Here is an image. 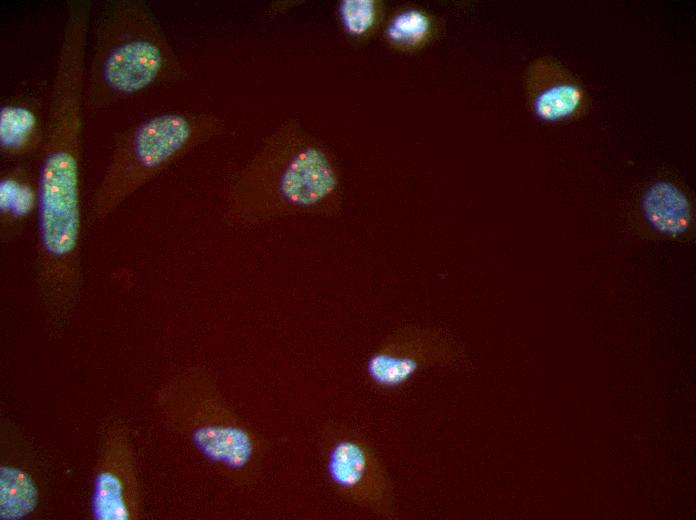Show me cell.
I'll use <instances>...</instances> for the list:
<instances>
[{
  "label": "cell",
  "mask_w": 696,
  "mask_h": 520,
  "mask_svg": "<svg viewBox=\"0 0 696 520\" xmlns=\"http://www.w3.org/2000/svg\"><path fill=\"white\" fill-rule=\"evenodd\" d=\"M37 178L24 165L5 171L0 180V221L4 235L22 227L37 212Z\"/></svg>",
  "instance_id": "cell-10"
},
{
  "label": "cell",
  "mask_w": 696,
  "mask_h": 520,
  "mask_svg": "<svg viewBox=\"0 0 696 520\" xmlns=\"http://www.w3.org/2000/svg\"><path fill=\"white\" fill-rule=\"evenodd\" d=\"M337 191L338 176L329 155L291 118L263 140L234 177L228 210L236 223L257 226L324 211Z\"/></svg>",
  "instance_id": "cell-1"
},
{
  "label": "cell",
  "mask_w": 696,
  "mask_h": 520,
  "mask_svg": "<svg viewBox=\"0 0 696 520\" xmlns=\"http://www.w3.org/2000/svg\"><path fill=\"white\" fill-rule=\"evenodd\" d=\"M92 513L97 520H127L129 518L123 500L122 483L111 472H102L96 478Z\"/></svg>",
  "instance_id": "cell-12"
},
{
  "label": "cell",
  "mask_w": 696,
  "mask_h": 520,
  "mask_svg": "<svg viewBox=\"0 0 696 520\" xmlns=\"http://www.w3.org/2000/svg\"><path fill=\"white\" fill-rule=\"evenodd\" d=\"M452 360V344L426 330H406L392 336L367 362L370 380L383 388L406 383L421 367Z\"/></svg>",
  "instance_id": "cell-6"
},
{
  "label": "cell",
  "mask_w": 696,
  "mask_h": 520,
  "mask_svg": "<svg viewBox=\"0 0 696 520\" xmlns=\"http://www.w3.org/2000/svg\"><path fill=\"white\" fill-rule=\"evenodd\" d=\"M641 212L650 228L671 238L685 235L694 220L689 196L678 184L667 179L654 181L645 189Z\"/></svg>",
  "instance_id": "cell-9"
},
{
  "label": "cell",
  "mask_w": 696,
  "mask_h": 520,
  "mask_svg": "<svg viewBox=\"0 0 696 520\" xmlns=\"http://www.w3.org/2000/svg\"><path fill=\"white\" fill-rule=\"evenodd\" d=\"M321 446L327 477L341 498L378 517L395 516L393 483L367 441L334 428L324 434Z\"/></svg>",
  "instance_id": "cell-5"
},
{
  "label": "cell",
  "mask_w": 696,
  "mask_h": 520,
  "mask_svg": "<svg viewBox=\"0 0 696 520\" xmlns=\"http://www.w3.org/2000/svg\"><path fill=\"white\" fill-rule=\"evenodd\" d=\"M530 107L545 122H562L582 116L588 105L585 89L559 60L536 59L527 74Z\"/></svg>",
  "instance_id": "cell-7"
},
{
  "label": "cell",
  "mask_w": 696,
  "mask_h": 520,
  "mask_svg": "<svg viewBox=\"0 0 696 520\" xmlns=\"http://www.w3.org/2000/svg\"><path fill=\"white\" fill-rule=\"evenodd\" d=\"M202 377L185 379L180 404L186 428L197 450L222 465L244 486L256 482L264 467L268 445L250 425L205 390Z\"/></svg>",
  "instance_id": "cell-4"
},
{
  "label": "cell",
  "mask_w": 696,
  "mask_h": 520,
  "mask_svg": "<svg viewBox=\"0 0 696 520\" xmlns=\"http://www.w3.org/2000/svg\"><path fill=\"white\" fill-rule=\"evenodd\" d=\"M227 131L213 113L168 112L120 133L91 200L90 221L100 223L170 165Z\"/></svg>",
  "instance_id": "cell-3"
},
{
  "label": "cell",
  "mask_w": 696,
  "mask_h": 520,
  "mask_svg": "<svg viewBox=\"0 0 696 520\" xmlns=\"http://www.w3.org/2000/svg\"><path fill=\"white\" fill-rule=\"evenodd\" d=\"M88 60L85 100L90 109L187 78L162 26L141 0H113L103 7Z\"/></svg>",
  "instance_id": "cell-2"
},
{
  "label": "cell",
  "mask_w": 696,
  "mask_h": 520,
  "mask_svg": "<svg viewBox=\"0 0 696 520\" xmlns=\"http://www.w3.org/2000/svg\"><path fill=\"white\" fill-rule=\"evenodd\" d=\"M339 14L345 31L354 37L366 35L375 25L377 6L373 0H343Z\"/></svg>",
  "instance_id": "cell-13"
},
{
  "label": "cell",
  "mask_w": 696,
  "mask_h": 520,
  "mask_svg": "<svg viewBox=\"0 0 696 520\" xmlns=\"http://www.w3.org/2000/svg\"><path fill=\"white\" fill-rule=\"evenodd\" d=\"M429 30V20L416 10L404 11L396 15L386 30L390 41L400 44L420 43Z\"/></svg>",
  "instance_id": "cell-14"
},
{
  "label": "cell",
  "mask_w": 696,
  "mask_h": 520,
  "mask_svg": "<svg viewBox=\"0 0 696 520\" xmlns=\"http://www.w3.org/2000/svg\"><path fill=\"white\" fill-rule=\"evenodd\" d=\"M45 130L35 99L19 97L6 102L0 108L1 155L20 160L41 153Z\"/></svg>",
  "instance_id": "cell-8"
},
{
  "label": "cell",
  "mask_w": 696,
  "mask_h": 520,
  "mask_svg": "<svg viewBox=\"0 0 696 520\" xmlns=\"http://www.w3.org/2000/svg\"><path fill=\"white\" fill-rule=\"evenodd\" d=\"M37 502V489L28 474L17 468L1 467V520H17L23 518L35 509Z\"/></svg>",
  "instance_id": "cell-11"
}]
</instances>
